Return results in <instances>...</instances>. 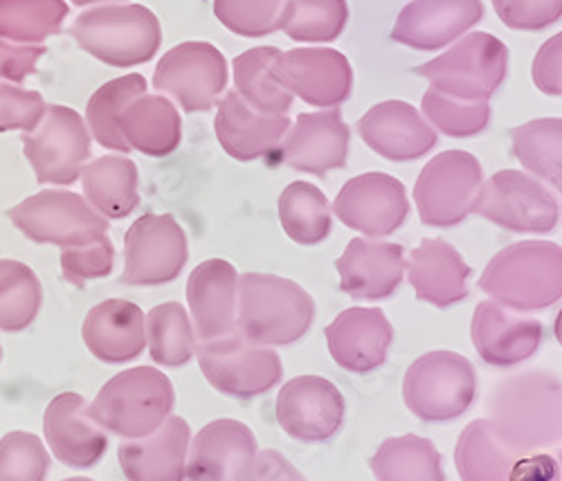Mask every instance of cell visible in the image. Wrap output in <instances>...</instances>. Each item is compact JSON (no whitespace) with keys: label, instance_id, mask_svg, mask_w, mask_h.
<instances>
[{"label":"cell","instance_id":"obj_1","mask_svg":"<svg viewBox=\"0 0 562 481\" xmlns=\"http://www.w3.org/2000/svg\"><path fill=\"white\" fill-rule=\"evenodd\" d=\"M486 418L518 455L558 446L562 441V378L549 369L506 376L486 396Z\"/></svg>","mask_w":562,"mask_h":481},{"label":"cell","instance_id":"obj_2","mask_svg":"<svg viewBox=\"0 0 562 481\" xmlns=\"http://www.w3.org/2000/svg\"><path fill=\"white\" fill-rule=\"evenodd\" d=\"M480 288L510 311L551 309L562 300V246L531 238L499 250L482 272Z\"/></svg>","mask_w":562,"mask_h":481},{"label":"cell","instance_id":"obj_3","mask_svg":"<svg viewBox=\"0 0 562 481\" xmlns=\"http://www.w3.org/2000/svg\"><path fill=\"white\" fill-rule=\"evenodd\" d=\"M315 320V302L304 288L286 277L239 275L237 331L255 345L289 347L300 343Z\"/></svg>","mask_w":562,"mask_h":481},{"label":"cell","instance_id":"obj_4","mask_svg":"<svg viewBox=\"0 0 562 481\" xmlns=\"http://www.w3.org/2000/svg\"><path fill=\"white\" fill-rule=\"evenodd\" d=\"M70 34L90 57L113 66L133 68L151 61L162 45L158 16L137 3H104L86 8Z\"/></svg>","mask_w":562,"mask_h":481},{"label":"cell","instance_id":"obj_5","mask_svg":"<svg viewBox=\"0 0 562 481\" xmlns=\"http://www.w3.org/2000/svg\"><path fill=\"white\" fill-rule=\"evenodd\" d=\"M176 392L171 380L154 367H133L113 376L86 414L126 441L143 439L171 416Z\"/></svg>","mask_w":562,"mask_h":481},{"label":"cell","instance_id":"obj_6","mask_svg":"<svg viewBox=\"0 0 562 481\" xmlns=\"http://www.w3.org/2000/svg\"><path fill=\"white\" fill-rule=\"evenodd\" d=\"M477 373L461 354L437 349L416 358L403 378L407 410L426 423H450L473 407Z\"/></svg>","mask_w":562,"mask_h":481},{"label":"cell","instance_id":"obj_7","mask_svg":"<svg viewBox=\"0 0 562 481\" xmlns=\"http://www.w3.org/2000/svg\"><path fill=\"white\" fill-rule=\"evenodd\" d=\"M506 70L508 47L486 32L461 36L448 53L414 68L430 88L463 102H488L504 83Z\"/></svg>","mask_w":562,"mask_h":481},{"label":"cell","instance_id":"obj_8","mask_svg":"<svg viewBox=\"0 0 562 481\" xmlns=\"http://www.w3.org/2000/svg\"><path fill=\"white\" fill-rule=\"evenodd\" d=\"M10 221L41 246L79 248L109 232L104 219L83 197L66 189H45L8 210Z\"/></svg>","mask_w":562,"mask_h":481},{"label":"cell","instance_id":"obj_9","mask_svg":"<svg viewBox=\"0 0 562 481\" xmlns=\"http://www.w3.org/2000/svg\"><path fill=\"white\" fill-rule=\"evenodd\" d=\"M484 184L480 160L468 152H443L420 169L414 184L418 219L430 227H454L475 210Z\"/></svg>","mask_w":562,"mask_h":481},{"label":"cell","instance_id":"obj_10","mask_svg":"<svg viewBox=\"0 0 562 481\" xmlns=\"http://www.w3.org/2000/svg\"><path fill=\"white\" fill-rule=\"evenodd\" d=\"M196 358L212 388L229 399H257L284 376L279 354L272 347L250 343L239 331L218 340L196 343Z\"/></svg>","mask_w":562,"mask_h":481},{"label":"cell","instance_id":"obj_11","mask_svg":"<svg viewBox=\"0 0 562 481\" xmlns=\"http://www.w3.org/2000/svg\"><path fill=\"white\" fill-rule=\"evenodd\" d=\"M90 137L77 111L50 104L41 122L23 135V154L41 184L68 187L81 178L90 160Z\"/></svg>","mask_w":562,"mask_h":481},{"label":"cell","instance_id":"obj_12","mask_svg":"<svg viewBox=\"0 0 562 481\" xmlns=\"http://www.w3.org/2000/svg\"><path fill=\"white\" fill-rule=\"evenodd\" d=\"M227 79V61L216 45L187 41L162 55L154 72V88L184 113H205L221 100Z\"/></svg>","mask_w":562,"mask_h":481},{"label":"cell","instance_id":"obj_13","mask_svg":"<svg viewBox=\"0 0 562 481\" xmlns=\"http://www.w3.org/2000/svg\"><path fill=\"white\" fill-rule=\"evenodd\" d=\"M473 214L518 234H547L558 225L560 208L551 189L518 169L493 174L480 189Z\"/></svg>","mask_w":562,"mask_h":481},{"label":"cell","instance_id":"obj_14","mask_svg":"<svg viewBox=\"0 0 562 481\" xmlns=\"http://www.w3.org/2000/svg\"><path fill=\"white\" fill-rule=\"evenodd\" d=\"M190 246L187 234L171 214L139 216L124 236L126 286H162L180 277Z\"/></svg>","mask_w":562,"mask_h":481},{"label":"cell","instance_id":"obj_15","mask_svg":"<svg viewBox=\"0 0 562 481\" xmlns=\"http://www.w3.org/2000/svg\"><path fill=\"white\" fill-rule=\"evenodd\" d=\"M281 429L302 444L331 441L345 425L347 403L331 380L322 376H295L277 396Z\"/></svg>","mask_w":562,"mask_h":481},{"label":"cell","instance_id":"obj_16","mask_svg":"<svg viewBox=\"0 0 562 481\" xmlns=\"http://www.w3.org/2000/svg\"><path fill=\"white\" fill-rule=\"evenodd\" d=\"M331 210L342 225L364 238H385L405 223L409 201L401 180L371 171L347 180Z\"/></svg>","mask_w":562,"mask_h":481},{"label":"cell","instance_id":"obj_17","mask_svg":"<svg viewBox=\"0 0 562 481\" xmlns=\"http://www.w3.org/2000/svg\"><path fill=\"white\" fill-rule=\"evenodd\" d=\"M274 75L293 98L315 109L345 104L353 88L349 59L329 47H297L281 53L274 61Z\"/></svg>","mask_w":562,"mask_h":481},{"label":"cell","instance_id":"obj_18","mask_svg":"<svg viewBox=\"0 0 562 481\" xmlns=\"http://www.w3.org/2000/svg\"><path fill=\"white\" fill-rule=\"evenodd\" d=\"M471 338L477 356L486 365L510 369L536 356L544 340V326L527 313L510 311L486 300L475 309Z\"/></svg>","mask_w":562,"mask_h":481},{"label":"cell","instance_id":"obj_19","mask_svg":"<svg viewBox=\"0 0 562 481\" xmlns=\"http://www.w3.org/2000/svg\"><path fill=\"white\" fill-rule=\"evenodd\" d=\"M349 139V126L338 109L302 113L274 154L295 171L324 176L347 165Z\"/></svg>","mask_w":562,"mask_h":481},{"label":"cell","instance_id":"obj_20","mask_svg":"<svg viewBox=\"0 0 562 481\" xmlns=\"http://www.w3.org/2000/svg\"><path fill=\"white\" fill-rule=\"evenodd\" d=\"M367 147L392 163H412L437 147V131L412 104L401 100L371 107L356 124Z\"/></svg>","mask_w":562,"mask_h":481},{"label":"cell","instance_id":"obj_21","mask_svg":"<svg viewBox=\"0 0 562 481\" xmlns=\"http://www.w3.org/2000/svg\"><path fill=\"white\" fill-rule=\"evenodd\" d=\"M255 432L234 418L207 423L190 444L187 479L190 481H241L257 459Z\"/></svg>","mask_w":562,"mask_h":481},{"label":"cell","instance_id":"obj_22","mask_svg":"<svg viewBox=\"0 0 562 481\" xmlns=\"http://www.w3.org/2000/svg\"><path fill=\"white\" fill-rule=\"evenodd\" d=\"M405 248L381 238H353L336 261L340 291L358 302L392 298L405 277Z\"/></svg>","mask_w":562,"mask_h":481},{"label":"cell","instance_id":"obj_23","mask_svg":"<svg viewBox=\"0 0 562 481\" xmlns=\"http://www.w3.org/2000/svg\"><path fill=\"white\" fill-rule=\"evenodd\" d=\"M324 335L338 367L349 373H369L385 365L394 343V326L381 309L353 306L326 326Z\"/></svg>","mask_w":562,"mask_h":481},{"label":"cell","instance_id":"obj_24","mask_svg":"<svg viewBox=\"0 0 562 481\" xmlns=\"http://www.w3.org/2000/svg\"><path fill=\"white\" fill-rule=\"evenodd\" d=\"M239 272L225 259L199 264L187 279V304L196 343L218 340L237 331Z\"/></svg>","mask_w":562,"mask_h":481},{"label":"cell","instance_id":"obj_25","mask_svg":"<svg viewBox=\"0 0 562 481\" xmlns=\"http://www.w3.org/2000/svg\"><path fill=\"white\" fill-rule=\"evenodd\" d=\"M482 19V0H414L401 10L392 41L420 53H435L461 38Z\"/></svg>","mask_w":562,"mask_h":481},{"label":"cell","instance_id":"obj_26","mask_svg":"<svg viewBox=\"0 0 562 481\" xmlns=\"http://www.w3.org/2000/svg\"><path fill=\"white\" fill-rule=\"evenodd\" d=\"M289 128V115L261 113L252 109L237 90L225 92L214 118V131L223 152L241 163L272 156Z\"/></svg>","mask_w":562,"mask_h":481},{"label":"cell","instance_id":"obj_27","mask_svg":"<svg viewBox=\"0 0 562 481\" xmlns=\"http://www.w3.org/2000/svg\"><path fill=\"white\" fill-rule=\"evenodd\" d=\"M88 401L66 392L50 401L43 416V432L55 459L70 468H92L109 448L106 429L86 414Z\"/></svg>","mask_w":562,"mask_h":481},{"label":"cell","instance_id":"obj_28","mask_svg":"<svg viewBox=\"0 0 562 481\" xmlns=\"http://www.w3.org/2000/svg\"><path fill=\"white\" fill-rule=\"evenodd\" d=\"M405 275L418 302L450 309L468 298V279L473 270L448 240L424 238L409 253Z\"/></svg>","mask_w":562,"mask_h":481},{"label":"cell","instance_id":"obj_29","mask_svg":"<svg viewBox=\"0 0 562 481\" xmlns=\"http://www.w3.org/2000/svg\"><path fill=\"white\" fill-rule=\"evenodd\" d=\"M190 444V423L169 416L154 435L120 446L122 472L128 481H184Z\"/></svg>","mask_w":562,"mask_h":481},{"label":"cell","instance_id":"obj_30","mask_svg":"<svg viewBox=\"0 0 562 481\" xmlns=\"http://www.w3.org/2000/svg\"><path fill=\"white\" fill-rule=\"evenodd\" d=\"M83 343L88 351L106 365H124L145 351V313L126 300H106L92 306L83 320Z\"/></svg>","mask_w":562,"mask_h":481},{"label":"cell","instance_id":"obj_31","mask_svg":"<svg viewBox=\"0 0 562 481\" xmlns=\"http://www.w3.org/2000/svg\"><path fill=\"white\" fill-rule=\"evenodd\" d=\"M120 131L131 152L165 158L180 147L182 120L167 94L145 92L124 109Z\"/></svg>","mask_w":562,"mask_h":481},{"label":"cell","instance_id":"obj_32","mask_svg":"<svg viewBox=\"0 0 562 481\" xmlns=\"http://www.w3.org/2000/svg\"><path fill=\"white\" fill-rule=\"evenodd\" d=\"M137 167L126 156H102L81 171L83 199L104 219L120 221L135 212L139 205Z\"/></svg>","mask_w":562,"mask_h":481},{"label":"cell","instance_id":"obj_33","mask_svg":"<svg viewBox=\"0 0 562 481\" xmlns=\"http://www.w3.org/2000/svg\"><path fill=\"white\" fill-rule=\"evenodd\" d=\"M518 457L522 455L502 441L488 418L468 423L454 448V466L461 481H508Z\"/></svg>","mask_w":562,"mask_h":481},{"label":"cell","instance_id":"obj_34","mask_svg":"<svg viewBox=\"0 0 562 481\" xmlns=\"http://www.w3.org/2000/svg\"><path fill=\"white\" fill-rule=\"evenodd\" d=\"M281 55L279 47L261 45L239 55L232 64L234 88L257 111L268 115H289L293 94L279 83L274 61Z\"/></svg>","mask_w":562,"mask_h":481},{"label":"cell","instance_id":"obj_35","mask_svg":"<svg viewBox=\"0 0 562 481\" xmlns=\"http://www.w3.org/2000/svg\"><path fill=\"white\" fill-rule=\"evenodd\" d=\"M369 466L376 481H446L441 452L430 439L418 435L383 441Z\"/></svg>","mask_w":562,"mask_h":481},{"label":"cell","instance_id":"obj_36","mask_svg":"<svg viewBox=\"0 0 562 481\" xmlns=\"http://www.w3.org/2000/svg\"><path fill=\"white\" fill-rule=\"evenodd\" d=\"M145 92L147 79L137 72L111 79L95 90L86 107V126L100 147L115 154L131 152L120 131V118L124 109Z\"/></svg>","mask_w":562,"mask_h":481},{"label":"cell","instance_id":"obj_37","mask_svg":"<svg viewBox=\"0 0 562 481\" xmlns=\"http://www.w3.org/2000/svg\"><path fill=\"white\" fill-rule=\"evenodd\" d=\"M279 221L295 244L317 246L331 234L334 214L319 187L297 180L281 191Z\"/></svg>","mask_w":562,"mask_h":481},{"label":"cell","instance_id":"obj_38","mask_svg":"<svg viewBox=\"0 0 562 481\" xmlns=\"http://www.w3.org/2000/svg\"><path fill=\"white\" fill-rule=\"evenodd\" d=\"M513 156L527 174L562 187V120L540 118L510 128Z\"/></svg>","mask_w":562,"mask_h":481},{"label":"cell","instance_id":"obj_39","mask_svg":"<svg viewBox=\"0 0 562 481\" xmlns=\"http://www.w3.org/2000/svg\"><path fill=\"white\" fill-rule=\"evenodd\" d=\"M147 345L156 365L178 369L196 356V333L190 313L178 302H167L147 315Z\"/></svg>","mask_w":562,"mask_h":481},{"label":"cell","instance_id":"obj_40","mask_svg":"<svg viewBox=\"0 0 562 481\" xmlns=\"http://www.w3.org/2000/svg\"><path fill=\"white\" fill-rule=\"evenodd\" d=\"M68 12V0H0V38L43 45L61 32Z\"/></svg>","mask_w":562,"mask_h":481},{"label":"cell","instance_id":"obj_41","mask_svg":"<svg viewBox=\"0 0 562 481\" xmlns=\"http://www.w3.org/2000/svg\"><path fill=\"white\" fill-rule=\"evenodd\" d=\"M41 304L43 288L36 272L16 259H0V331L21 333L30 328Z\"/></svg>","mask_w":562,"mask_h":481},{"label":"cell","instance_id":"obj_42","mask_svg":"<svg viewBox=\"0 0 562 481\" xmlns=\"http://www.w3.org/2000/svg\"><path fill=\"white\" fill-rule=\"evenodd\" d=\"M349 21L347 0H286L279 30L300 43H331Z\"/></svg>","mask_w":562,"mask_h":481},{"label":"cell","instance_id":"obj_43","mask_svg":"<svg viewBox=\"0 0 562 481\" xmlns=\"http://www.w3.org/2000/svg\"><path fill=\"white\" fill-rule=\"evenodd\" d=\"M420 113L430 126L448 137H473L488 128L491 107L488 102H463L430 88L420 102Z\"/></svg>","mask_w":562,"mask_h":481},{"label":"cell","instance_id":"obj_44","mask_svg":"<svg viewBox=\"0 0 562 481\" xmlns=\"http://www.w3.org/2000/svg\"><path fill=\"white\" fill-rule=\"evenodd\" d=\"M50 455L32 432H10L0 439V481H45Z\"/></svg>","mask_w":562,"mask_h":481},{"label":"cell","instance_id":"obj_45","mask_svg":"<svg viewBox=\"0 0 562 481\" xmlns=\"http://www.w3.org/2000/svg\"><path fill=\"white\" fill-rule=\"evenodd\" d=\"M286 0H214L216 19L246 38L268 36L279 30Z\"/></svg>","mask_w":562,"mask_h":481},{"label":"cell","instance_id":"obj_46","mask_svg":"<svg viewBox=\"0 0 562 481\" xmlns=\"http://www.w3.org/2000/svg\"><path fill=\"white\" fill-rule=\"evenodd\" d=\"M113 266L115 248L109 234L92 240V244L61 250V272L64 279L72 286H83L88 281L109 277L113 272Z\"/></svg>","mask_w":562,"mask_h":481},{"label":"cell","instance_id":"obj_47","mask_svg":"<svg viewBox=\"0 0 562 481\" xmlns=\"http://www.w3.org/2000/svg\"><path fill=\"white\" fill-rule=\"evenodd\" d=\"M43 94L27 90L21 83L0 81V133L23 131L30 133L45 115Z\"/></svg>","mask_w":562,"mask_h":481},{"label":"cell","instance_id":"obj_48","mask_svg":"<svg viewBox=\"0 0 562 481\" xmlns=\"http://www.w3.org/2000/svg\"><path fill=\"white\" fill-rule=\"evenodd\" d=\"M499 21L518 32H540L562 19V0H493Z\"/></svg>","mask_w":562,"mask_h":481},{"label":"cell","instance_id":"obj_49","mask_svg":"<svg viewBox=\"0 0 562 481\" xmlns=\"http://www.w3.org/2000/svg\"><path fill=\"white\" fill-rule=\"evenodd\" d=\"M45 53H48L45 45H23L0 38V81L23 83L36 72V66Z\"/></svg>","mask_w":562,"mask_h":481},{"label":"cell","instance_id":"obj_50","mask_svg":"<svg viewBox=\"0 0 562 481\" xmlns=\"http://www.w3.org/2000/svg\"><path fill=\"white\" fill-rule=\"evenodd\" d=\"M533 83L540 92L560 98L562 94V32L551 36L533 59Z\"/></svg>","mask_w":562,"mask_h":481},{"label":"cell","instance_id":"obj_51","mask_svg":"<svg viewBox=\"0 0 562 481\" xmlns=\"http://www.w3.org/2000/svg\"><path fill=\"white\" fill-rule=\"evenodd\" d=\"M508 481H562V450L529 452L515 459Z\"/></svg>","mask_w":562,"mask_h":481},{"label":"cell","instance_id":"obj_52","mask_svg":"<svg viewBox=\"0 0 562 481\" xmlns=\"http://www.w3.org/2000/svg\"><path fill=\"white\" fill-rule=\"evenodd\" d=\"M241 481H306L279 450H261Z\"/></svg>","mask_w":562,"mask_h":481},{"label":"cell","instance_id":"obj_53","mask_svg":"<svg viewBox=\"0 0 562 481\" xmlns=\"http://www.w3.org/2000/svg\"><path fill=\"white\" fill-rule=\"evenodd\" d=\"M70 3L77 8H95L104 3H126V0H70Z\"/></svg>","mask_w":562,"mask_h":481},{"label":"cell","instance_id":"obj_54","mask_svg":"<svg viewBox=\"0 0 562 481\" xmlns=\"http://www.w3.org/2000/svg\"><path fill=\"white\" fill-rule=\"evenodd\" d=\"M553 333H555V340H558V345L562 347V309H560V313H558V317H555Z\"/></svg>","mask_w":562,"mask_h":481},{"label":"cell","instance_id":"obj_55","mask_svg":"<svg viewBox=\"0 0 562 481\" xmlns=\"http://www.w3.org/2000/svg\"><path fill=\"white\" fill-rule=\"evenodd\" d=\"M64 481H92L88 477H72V479H64Z\"/></svg>","mask_w":562,"mask_h":481},{"label":"cell","instance_id":"obj_56","mask_svg":"<svg viewBox=\"0 0 562 481\" xmlns=\"http://www.w3.org/2000/svg\"><path fill=\"white\" fill-rule=\"evenodd\" d=\"M0 360H3V347H0Z\"/></svg>","mask_w":562,"mask_h":481}]
</instances>
